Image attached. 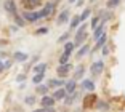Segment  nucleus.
Wrapping results in <instances>:
<instances>
[{"instance_id":"obj_1","label":"nucleus","mask_w":125,"mask_h":112,"mask_svg":"<svg viewBox=\"0 0 125 112\" xmlns=\"http://www.w3.org/2000/svg\"><path fill=\"white\" fill-rule=\"evenodd\" d=\"M85 39H87V24H82L80 27H79L77 34H75V40H74V45L77 47V45L83 43Z\"/></svg>"},{"instance_id":"obj_2","label":"nucleus","mask_w":125,"mask_h":112,"mask_svg":"<svg viewBox=\"0 0 125 112\" xmlns=\"http://www.w3.org/2000/svg\"><path fill=\"white\" fill-rule=\"evenodd\" d=\"M103 69H104V62L103 61H96V62H93L92 64V69H90V71H92V75H99V74L103 72Z\"/></svg>"},{"instance_id":"obj_3","label":"nucleus","mask_w":125,"mask_h":112,"mask_svg":"<svg viewBox=\"0 0 125 112\" xmlns=\"http://www.w3.org/2000/svg\"><path fill=\"white\" fill-rule=\"evenodd\" d=\"M55 8H56V5H55V3H47V5H45V8L40 11L42 18H47V16H50L53 11H55Z\"/></svg>"},{"instance_id":"obj_4","label":"nucleus","mask_w":125,"mask_h":112,"mask_svg":"<svg viewBox=\"0 0 125 112\" xmlns=\"http://www.w3.org/2000/svg\"><path fill=\"white\" fill-rule=\"evenodd\" d=\"M24 18H26V21H27V22H35L39 18H42V15H40V11H39V13L26 11V13H24Z\"/></svg>"},{"instance_id":"obj_5","label":"nucleus","mask_w":125,"mask_h":112,"mask_svg":"<svg viewBox=\"0 0 125 112\" xmlns=\"http://www.w3.org/2000/svg\"><path fill=\"white\" fill-rule=\"evenodd\" d=\"M71 69H72V66L67 62V64H64V66H59V67L56 69V72H58V75H59V77H66L67 74H69Z\"/></svg>"},{"instance_id":"obj_6","label":"nucleus","mask_w":125,"mask_h":112,"mask_svg":"<svg viewBox=\"0 0 125 112\" xmlns=\"http://www.w3.org/2000/svg\"><path fill=\"white\" fill-rule=\"evenodd\" d=\"M93 102H98V99H96L95 94H88V96H85V99H83V107H87V109L92 107Z\"/></svg>"},{"instance_id":"obj_7","label":"nucleus","mask_w":125,"mask_h":112,"mask_svg":"<svg viewBox=\"0 0 125 112\" xmlns=\"http://www.w3.org/2000/svg\"><path fill=\"white\" fill-rule=\"evenodd\" d=\"M42 106H43V107H53V106H55V98L43 96L42 98Z\"/></svg>"},{"instance_id":"obj_8","label":"nucleus","mask_w":125,"mask_h":112,"mask_svg":"<svg viewBox=\"0 0 125 112\" xmlns=\"http://www.w3.org/2000/svg\"><path fill=\"white\" fill-rule=\"evenodd\" d=\"M5 10H7L8 13L16 15V3L13 2V0H7V2H5Z\"/></svg>"},{"instance_id":"obj_9","label":"nucleus","mask_w":125,"mask_h":112,"mask_svg":"<svg viewBox=\"0 0 125 112\" xmlns=\"http://www.w3.org/2000/svg\"><path fill=\"white\" fill-rule=\"evenodd\" d=\"M103 35H104V24L101 22V24H99L98 27L95 29V32H93V37H95V39L98 40L99 37H103Z\"/></svg>"},{"instance_id":"obj_10","label":"nucleus","mask_w":125,"mask_h":112,"mask_svg":"<svg viewBox=\"0 0 125 112\" xmlns=\"http://www.w3.org/2000/svg\"><path fill=\"white\" fill-rule=\"evenodd\" d=\"M75 87H77V83H75V80H71V82H67V85H66V93L67 94H72L74 93V90H75Z\"/></svg>"},{"instance_id":"obj_11","label":"nucleus","mask_w":125,"mask_h":112,"mask_svg":"<svg viewBox=\"0 0 125 112\" xmlns=\"http://www.w3.org/2000/svg\"><path fill=\"white\" fill-rule=\"evenodd\" d=\"M67 18H69V10H62L59 18H58V24H64L67 21Z\"/></svg>"},{"instance_id":"obj_12","label":"nucleus","mask_w":125,"mask_h":112,"mask_svg":"<svg viewBox=\"0 0 125 112\" xmlns=\"http://www.w3.org/2000/svg\"><path fill=\"white\" fill-rule=\"evenodd\" d=\"M82 87L85 88V90H88V91H95V83L92 82V80H83V82H82Z\"/></svg>"},{"instance_id":"obj_13","label":"nucleus","mask_w":125,"mask_h":112,"mask_svg":"<svg viewBox=\"0 0 125 112\" xmlns=\"http://www.w3.org/2000/svg\"><path fill=\"white\" fill-rule=\"evenodd\" d=\"M106 40H107L106 34H104L103 37H99V39H98V42H96V47L93 48V51H95V50H99V48H103V47H104V43H106Z\"/></svg>"},{"instance_id":"obj_14","label":"nucleus","mask_w":125,"mask_h":112,"mask_svg":"<svg viewBox=\"0 0 125 112\" xmlns=\"http://www.w3.org/2000/svg\"><path fill=\"white\" fill-rule=\"evenodd\" d=\"M66 90H62V88H59V90H56L55 91V96H53V98H55V99H64V98H66Z\"/></svg>"},{"instance_id":"obj_15","label":"nucleus","mask_w":125,"mask_h":112,"mask_svg":"<svg viewBox=\"0 0 125 112\" xmlns=\"http://www.w3.org/2000/svg\"><path fill=\"white\" fill-rule=\"evenodd\" d=\"M62 83H64L62 80H55V79H52V80H48V85H47V87L55 88V87H61Z\"/></svg>"},{"instance_id":"obj_16","label":"nucleus","mask_w":125,"mask_h":112,"mask_svg":"<svg viewBox=\"0 0 125 112\" xmlns=\"http://www.w3.org/2000/svg\"><path fill=\"white\" fill-rule=\"evenodd\" d=\"M88 51H90V47H88V45H83V47H82L80 50L77 51V58H82V56H85V54L88 53Z\"/></svg>"},{"instance_id":"obj_17","label":"nucleus","mask_w":125,"mask_h":112,"mask_svg":"<svg viewBox=\"0 0 125 112\" xmlns=\"http://www.w3.org/2000/svg\"><path fill=\"white\" fill-rule=\"evenodd\" d=\"M15 59H16V61H26L27 54L22 53V51H16V53H15Z\"/></svg>"},{"instance_id":"obj_18","label":"nucleus","mask_w":125,"mask_h":112,"mask_svg":"<svg viewBox=\"0 0 125 112\" xmlns=\"http://www.w3.org/2000/svg\"><path fill=\"white\" fill-rule=\"evenodd\" d=\"M120 2L122 0H107V8H109V10H112V8H115V7H119V5H120Z\"/></svg>"},{"instance_id":"obj_19","label":"nucleus","mask_w":125,"mask_h":112,"mask_svg":"<svg viewBox=\"0 0 125 112\" xmlns=\"http://www.w3.org/2000/svg\"><path fill=\"white\" fill-rule=\"evenodd\" d=\"M83 72H85V69H83V66H79V67H77V71H75V74H74V80H77V79H80V77L83 75Z\"/></svg>"},{"instance_id":"obj_20","label":"nucleus","mask_w":125,"mask_h":112,"mask_svg":"<svg viewBox=\"0 0 125 112\" xmlns=\"http://www.w3.org/2000/svg\"><path fill=\"white\" fill-rule=\"evenodd\" d=\"M45 69H47V64L45 62H42V64H39V66H35V74H45Z\"/></svg>"},{"instance_id":"obj_21","label":"nucleus","mask_w":125,"mask_h":112,"mask_svg":"<svg viewBox=\"0 0 125 112\" xmlns=\"http://www.w3.org/2000/svg\"><path fill=\"white\" fill-rule=\"evenodd\" d=\"M79 22H82L80 16H74V18H72V21H71V29H75V27L79 26Z\"/></svg>"},{"instance_id":"obj_22","label":"nucleus","mask_w":125,"mask_h":112,"mask_svg":"<svg viewBox=\"0 0 125 112\" xmlns=\"http://www.w3.org/2000/svg\"><path fill=\"white\" fill-rule=\"evenodd\" d=\"M96 107H98L99 111H107V109H109V104L104 102V101H98L96 102Z\"/></svg>"},{"instance_id":"obj_23","label":"nucleus","mask_w":125,"mask_h":112,"mask_svg":"<svg viewBox=\"0 0 125 112\" xmlns=\"http://www.w3.org/2000/svg\"><path fill=\"white\" fill-rule=\"evenodd\" d=\"M74 47H75V45H74V42H67V43L64 45V53L71 54V51L74 50Z\"/></svg>"},{"instance_id":"obj_24","label":"nucleus","mask_w":125,"mask_h":112,"mask_svg":"<svg viewBox=\"0 0 125 112\" xmlns=\"http://www.w3.org/2000/svg\"><path fill=\"white\" fill-rule=\"evenodd\" d=\"M22 5H24V8H26V11H29V10H32L35 5L32 3V0H22Z\"/></svg>"},{"instance_id":"obj_25","label":"nucleus","mask_w":125,"mask_h":112,"mask_svg":"<svg viewBox=\"0 0 125 112\" xmlns=\"http://www.w3.org/2000/svg\"><path fill=\"white\" fill-rule=\"evenodd\" d=\"M90 15H92V10H90V8H87V10H83V11H82V15H80V19H82V22H83L85 19L88 18Z\"/></svg>"},{"instance_id":"obj_26","label":"nucleus","mask_w":125,"mask_h":112,"mask_svg":"<svg viewBox=\"0 0 125 112\" xmlns=\"http://www.w3.org/2000/svg\"><path fill=\"white\" fill-rule=\"evenodd\" d=\"M67 61H69V54H67V53H62V54H61V58H59V62H61V66L67 64Z\"/></svg>"},{"instance_id":"obj_27","label":"nucleus","mask_w":125,"mask_h":112,"mask_svg":"<svg viewBox=\"0 0 125 112\" xmlns=\"http://www.w3.org/2000/svg\"><path fill=\"white\" fill-rule=\"evenodd\" d=\"M99 24H101V22H99V16H93V18H92V27L96 29Z\"/></svg>"},{"instance_id":"obj_28","label":"nucleus","mask_w":125,"mask_h":112,"mask_svg":"<svg viewBox=\"0 0 125 112\" xmlns=\"http://www.w3.org/2000/svg\"><path fill=\"white\" fill-rule=\"evenodd\" d=\"M32 80H34V83H37V85H39V83H40L42 80H43V74H35Z\"/></svg>"},{"instance_id":"obj_29","label":"nucleus","mask_w":125,"mask_h":112,"mask_svg":"<svg viewBox=\"0 0 125 112\" xmlns=\"http://www.w3.org/2000/svg\"><path fill=\"white\" fill-rule=\"evenodd\" d=\"M13 16H15V21H16V24H18V26H24V22H26V21H24L21 16H18V13H16V15H13Z\"/></svg>"},{"instance_id":"obj_30","label":"nucleus","mask_w":125,"mask_h":112,"mask_svg":"<svg viewBox=\"0 0 125 112\" xmlns=\"http://www.w3.org/2000/svg\"><path fill=\"white\" fill-rule=\"evenodd\" d=\"M47 90H48V87H43V85H39V87H37V93L45 94V93H47Z\"/></svg>"},{"instance_id":"obj_31","label":"nucleus","mask_w":125,"mask_h":112,"mask_svg":"<svg viewBox=\"0 0 125 112\" xmlns=\"http://www.w3.org/2000/svg\"><path fill=\"white\" fill-rule=\"evenodd\" d=\"M77 98V93H72V96H69V98H66V104H71V102L74 101Z\"/></svg>"},{"instance_id":"obj_32","label":"nucleus","mask_w":125,"mask_h":112,"mask_svg":"<svg viewBox=\"0 0 125 112\" xmlns=\"http://www.w3.org/2000/svg\"><path fill=\"white\" fill-rule=\"evenodd\" d=\"M26 102H27V104H34V102H35V98H34V96H27Z\"/></svg>"},{"instance_id":"obj_33","label":"nucleus","mask_w":125,"mask_h":112,"mask_svg":"<svg viewBox=\"0 0 125 112\" xmlns=\"http://www.w3.org/2000/svg\"><path fill=\"white\" fill-rule=\"evenodd\" d=\"M69 39V32H66V34H62L61 37H59V42H64V40H67Z\"/></svg>"},{"instance_id":"obj_34","label":"nucleus","mask_w":125,"mask_h":112,"mask_svg":"<svg viewBox=\"0 0 125 112\" xmlns=\"http://www.w3.org/2000/svg\"><path fill=\"white\" fill-rule=\"evenodd\" d=\"M48 32V29H47V27H42V29H39V31H37V35H40V34H47Z\"/></svg>"},{"instance_id":"obj_35","label":"nucleus","mask_w":125,"mask_h":112,"mask_svg":"<svg viewBox=\"0 0 125 112\" xmlns=\"http://www.w3.org/2000/svg\"><path fill=\"white\" fill-rule=\"evenodd\" d=\"M24 79H26V75H24V74H21V75H18V77H16V82H22Z\"/></svg>"},{"instance_id":"obj_36","label":"nucleus","mask_w":125,"mask_h":112,"mask_svg":"<svg viewBox=\"0 0 125 112\" xmlns=\"http://www.w3.org/2000/svg\"><path fill=\"white\" fill-rule=\"evenodd\" d=\"M42 112H55V107H45L42 109Z\"/></svg>"},{"instance_id":"obj_37","label":"nucleus","mask_w":125,"mask_h":112,"mask_svg":"<svg viewBox=\"0 0 125 112\" xmlns=\"http://www.w3.org/2000/svg\"><path fill=\"white\" fill-rule=\"evenodd\" d=\"M10 66H11V61H7V62H3V67H5V69H8Z\"/></svg>"},{"instance_id":"obj_38","label":"nucleus","mask_w":125,"mask_h":112,"mask_svg":"<svg viewBox=\"0 0 125 112\" xmlns=\"http://www.w3.org/2000/svg\"><path fill=\"white\" fill-rule=\"evenodd\" d=\"M107 53H109V48H107V47H104V48H103V54H104V56H106Z\"/></svg>"},{"instance_id":"obj_39","label":"nucleus","mask_w":125,"mask_h":112,"mask_svg":"<svg viewBox=\"0 0 125 112\" xmlns=\"http://www.w3.org/2000/svg\"><path fill=\"white\" fill-rule=\"evenodd\" d=\"M40 2H42V0H32V3L35 5V7H37V5H39V3H40Z\"/></svg>"},{"instance_id":"obj_40","label":"nucleus","mask_w":125,"mask_h":112,"mask_svg":"<svg viewBox=\"0 0 125 112\" xmlns=\"http://www.w3.org/2000/svg\"><path fill=\"white\" fill-rule=\"evenodd\" d=\"M82 3H83V0H77V7H80Z\"/></svg>"},{"instance_id":"obj_41","label":"nucleus","mask_w":125,"mask_h":112,"mask_svg":"<svg viewBox=\"0 0 125 112\" xmlns=\"http://www.w3.org/2000/svg\"><path fill=\"white\" fill-rule=\"evenodd\" d=\"M3 69H5V67H3V62H0V72H2Z\"/></svg>"},{"instance_id":"obj_42","label":"nucleus","mask_w":125,"mask_h":112,"mask_svg":"<svg viewBox=\"0 0 125 112\" xmlns=\"http://www.w3.org/2000/svg\"><path fill=\"white\" fill-rule=\"evenodd\" d=\"M67 2H69V3H74V2H77V0H67Z\"/></svg>"},{"instance_id":"obj_43","label":"nucleus","mask_w":125,"mask_h":112,"mask_svg":"<svg viewBox=\"0 0 125 112\" xmlns=\"http://www.w3.org/2000/svg\"><path fill=\"white\" fill-rule=\"evenodd\" d=\"M34 112H42V109H40V111H34Z\"/></svg>"},{"instance_id":"obj_44","label":"nucleus","mask_w":125,"mask_h":112,"mask_svg":"<svg viewBox=\"0 0 125 112\" xmlns=\"http://www.w3.org/2000/svg\"><path fill=\"white\" fill-rule=\"evenodd\" d=\"M92 2H95V0H92Z\"/></svg>"}]
</instances>
